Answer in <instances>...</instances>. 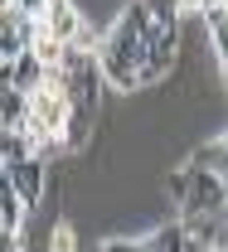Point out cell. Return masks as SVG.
<instances>
[{
  "mask_svg": "<svg viewBox=\"0 0 228 252\" xmlns=\"http://www.w3.org/2000/svg\"><path fill=\"white\" fill-rule=\"evenodd\" d=\"M44 83H49V63L39 59L34 49H30V54H20L15 63H5V88L34 97V93H44Z\"/></svg>",
  "mask_w": 228,
  "mask_h": 252,
  "instance_id": "3",
  "label": "cell"
},
{
  "mask_svg": "<svg viewBox=\"0 0 228 252\" xmlns=\"http://www.w3.org/2000/svg\"><path fill=\"white\" fill-rule=\"evenodd\" d=\"M199 5H204V10H219V5H228V0H199Z\"/></svg>",
  "mask_w": 228,
  "mask_h": 252,
  "instance_id": "8",
  "label": "cell"
},
{
  "mask_svg": "<svg viewBox=\"0 0 228 252\" xmlns=\"http://www.w3.org/2000/svg\"><path fill=\"white\" fill-rule=\"evenodd\" d=\"M49 252H78V228L59 219L54 228H49Z\"/></svg>",
  "mask_w": 228,
  "mask_h": 252,
  "instance_id": "6",
  "label": "cell"
},
{
  "mask_svg": "<svg viewBox=\"0 0 228 252\" xmlns=\"http://www.w3.org/2000/svg\"><path fill=\"white\" fill-rule=\"evenodd\" d=\"M88 30V20H83V10L73 5V0H49V10H44V34H54L59 44H78Z\"/></svg>",
  "mask_w": 228,
  "mask_h": 252,
  "instance_id": "2",
  "label": "cell"
},
{
  "mask_svg": "<svg viewBox=\"0 0 228 252\" xmlns=\"http://www.w3.org/2000/svg\"><path fill=\"white\" fill-rule=\"evenodd\" d=\"M25 214H30V204L20 199V189L5 180L0 185V228L5 233H25Z\"/></svg>",
  "mask_w": 228,
  "mask_h": 252,
  "instance_id": "4",
  "label": "cell"
},
{
  "mask_svg": "<svg viewBox=\"0 0 228 252\" xmlns=\"http://www.w3.org/2000/svg\"><path fill=\"white\" fill-rule=\"evenodd\" d=\"M5 180L20 189V199L30 209H39L44 204V180H49V160L30 156V160H20V165H5Z\"/></svg>",
  "mask_w": 228,
  "mask_h": 252,
  "instance_id": "1",
  "label": "cell"
},
{
  "mask_svg": "<svg viewBox=\"0 0 228 252\" xmlns=\"http://www.w3.org/2000/svg\"><path fill=\"white\" fill-rule=\"evenodd\" d=\"M25 122H30V97L5 88V131H20Z\"/></svg>",
  "mask_w": 228,
  "mask_h": 252,
  "instance_id": "5",
  "label": "cell"
},
{
  "mask_svg": "<svg viewBox=\"0 0 228 252\" xmlns=\"http://www.w3.org/2000/svg\"><path fill=\"white\" fill-rule=\"evenodd\" d=\"M98 252H136V238H122V233H112V238H98Z\"/></svg>",
  "mask_w": 228,
  "mask_h": 252,
  "instance_id": "7",
  "label": "cell"
}]
</instances>
